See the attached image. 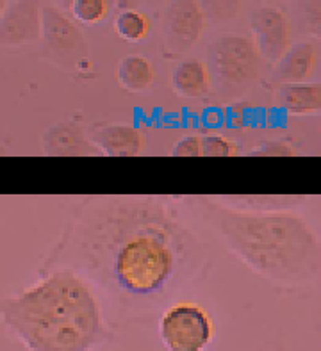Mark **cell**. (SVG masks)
<instances>
[{
	"label": "cell",
	"instance_id": "6da1fadb",
	"mask_svg": "<svg viewBox=\"0 0 321 351\" xmlns=\"http://www.w3.org/2000/svg\"><path fill=\"white\" fill-rule=\"evenodd\" d=\"M209 248L174 200L97 196L77 205L45 264L71 269L120 314L141 317L200 280Z\"/></svg>",
	"mask_w": 321,
	"mask_h": 351
},
{
	"label": "cell",
	"instance_id": "7a4b0ae2",
	"mask_svg": "<svg viewBox=\"0 0 321 351\" xmlns=\"http://www.w3.org/2000/svg\"><path fill=\"white\" fill-rule=\"evenodd\" d=\"M0 323L27 351H95L111 337L102 298L64 267L2 300Z\"/></svg>",
	"mask_w": 321,
	"mask_h": 351
},
{
	"label": "cell",
	"instance_id": "3957f363",
	"mask_svg": "<svg viewBox=\"0 0 321 351\" xmlns=\"http://www.w3.org/2000/svg\"><path fill=\"white\" fill-rule=\"evenodd\" d=\"M202 221L234 257L266 280L305 285L320 273V241L307 219L293 210H245L198 198Z\"/></svg>",
	"mask_w": 321,
	"mask_h": 351
},
{
	"label": "cell",
	"instance_id": "277c9868",
	"mask_svg": "<svg viewBox=\"0 0 321 351\" xmlns=\"http://www.w3.org/2000/svg\"><path fill=\"white\" fill-rule=\"evenodd\" d=\"M207 62L213 82L225 91H243L254 86L264 71V59L254 40L243 34H225L211 41Z\"/></svg>",
	"mask_w": 321,
	"mask_h": 351
},
{
	"label": "cell",
	"instance_id": "5b68a950",
	"mask_svg": "<svg viewBox=\"0 0 321 351\" xmlns=\"http://www.w3.org/2000/svg\"><path fill=\"white\" fill-rule=\"evenodd\" d=\"M214 335L213 317L198 303H171L160 314L159 337L166 351H207Z\"/></svg>",
	"mask_w": 321,
	"mask_h": 351
},
{
	"label": "cell",
	"instance_id": "8992f818",
	"mask_svg": "<svg viewBox=\"0 0 321 351\" xmlns=\"http://www.w3.org/2000/svg\"><path fill=\"white\" fill-rule=\"evenodd\" d=\"M41 41L43 58L62 70H73L88 62V41L79 23L58 5L41 9Z\"/></svg>",
	"mask_w": 321,
	"mask_h": 351
},
{
	"label": "cell",
	"instance_id": "52a82bcc",
	"mask_svg": "<svg viewBox=\"0 0 321 351\" xmlns=\"http://www.w3.org/2000/svg\"><path fill=\"white\" fill-rule=\"evenodd\" d=\"M207 18L196 0H168L165 9L163 47L165 56L177 59L200 41Z\"/></svg>",
	"mask_w": 321,
	"mask_h": 351
},
{
	"label": "cell",
	"instance_id": "ba28073f",
	"mask_svg": "<svg viewBox=\"0 0 321 351\" xmlns=\"http://www.w3.org/2000/svg\"><path fill=\"white\" fill-rule=\"evenodd\" d=\"M250 29L264 62L275 64L293 45V22L284 9L276 5L255 8L250 14Z\"/></svg>",
	"mask_w": 321,
	"mask_h": 351
},
{
	"label": "cell",
	"instance_id": "9c48e42d",
	"mask_svg": "<svg viewBox=\"0 0 321 351\" xmlns=\"http://www.w3.org/2000/svg\"><path fill=\"white\" fill-rule=\"evenodd\" d=\"M40 0H13L0 16V45L22 47L41 40Z\"/></svg>",
	"mask_w": 321,
	"mask_h": 351
},
{
	"label": "cell",
	"instance_id": "30bf717a",
	"mask_svg": "<svg viewBox=\"0 0 321 351\" xmlns=\"http://www.w3.org/2000/svg\"><path fill=\"white\" fill-rule=\"evenodd\" d=\"M45 156L56 157H91L102 156L95 147L82 125L73 120H61L50 125L41 138Z\"/></svg>",
	"mask_w": 321,
	"mask_h": 351
},
{
	"label": "cell",
	"instance_id": "8fae6325",
	"mask_svg": "<svg viewBox=\"0 0 321 351\" xmlns=\"http://www.w3.org/2000/svg\"><path fill=\"white\" fill-rule=\"evenodd\" d=\"M88 138L102 156L138 157L145 152V134L129 123H106L89 130Z\"/></svg>",
	"mask_w": 321,
	"mask_h": 351
},
{
	"label": "cell",
	"instance_id": "7c38bea8",
	"mask_svg": "<svg viewBox=\"0 0 321 351\" xmlns=\"http://www.w3.org/2000/svg\"><path fill=\"white\" fill-rule=\"evenodd\" d=\"M318 47L312 41H298L273 64V79L278 84L309 82L318 70Z\"/></svg>",
	"mask_w": 321,
	"mask_h": 351
},
{
	"label": "cell",
	"instance_id": "4fadbf2b",
	"mask_svg": "<svg viewBox=\"0 0 321 351\" xmlns=\"http://www.w3.org/2000/svg\"><path fill=\"white\" fill-rule=\"evenodd\" d=\"M213 77L207 62L200 59H184L175 66L171 75V88L182 98H204L213 89Z\"/></svg>",
	"mask_w": 321,
	"mask_h": 351
},
{
	"label": "cell",
	"instance_id": "5bb4252c",
	"mask_svg": "<svg viewBox=\"0 0 321 351\" xmlns=\"http://www.w3.org/2000/svg\"><path fill=\"white\" fill-rule=\"evenodd\" d=\"M278 100L282 109L291 116L316 114L321 107V86L316 80L281 84Z\"/></svg>",
	"mask_w": 321,
	"mask_h": 351
},
{
	"label": "cell",
	"instance_id": "9a60e30c",
	"mask_svg": "<svg viewBox=\"0 0 321 351\" xmlns=\"http://www.w3.org/2000/svg\"><path fill=\"white\" fill-rule=\"evenodd\" d=\"M116 79L121 89L129 93H145L156 82V68L145 56L129 53L118 61Z\"/></svg>",
	"mask_w": 321,
	"mask_h": 351
},
{
	"label": "cell",
	"instance_id": "2e32d148",
	"mask_svg": "<svg viewBox=\"0 0 321 351\" xmlns=\"http://www.w3.org/2000/svg\"><path fill=\"white\" fill-rule=\"evenodd\" d=\"M150 18L138 9H123L115 18V31L121 40L129 43H141L150 36Z\"/></svg>",
	"mask_w": 321,
	"mask_h": 351
},
{
	"label": "cell",
	"instance_id": "e0dca14e",
	"mask_svg": "<svg viewBox=\"0 0 321 351\" xmlns=\"http://www.w3.org/2000/svg\"><path fill=\"white\" fill-rule=\"evenodd\" d=\"M68 11L80 25H98L109 14V0H73Z\"/></svg>",
	"mask_w": 321,
	"mask_h": 351
},
{
	"label": "cell",
	"instance_id": "ac0fdd59",
	"mask_svg": "<svg viewBox=\"0 0 321 351\" xmlns=\"http://www.w3.org/2000/svg\"><path fill=\"white\" fill-rule=\"evenodd\" d=\"M196 2L204 11L207 22L222 23L239 16L246 0H196Z\"/></svg>",
	"mask_w": 321,
	"mask_h": 351
},
{
	"label": "cell",
	"instance_id": "d6986e66",
	"mask_svg": "<svg viewBox=\"0 0 321 351\" xmlns=\"http://www.w3.org/2000/svg\"><path fill=\"white\" fill-rule=\"evenodd\" d=\"M202 157H237L241 154L239 145L218 134L200 136Z\"/></svg>",
	"mask_w": 321,
	"mask_h": 351
},
{
	"label": "cell",
	"instance_id": "ffe728a7",
	"mask_svg": "<svg viewBox=\"0 0 321 351\" xmlns=\"http://www.w3.org/2000/svg\"><path fill=\"white\" fill-rule=\"evenodd\" d=\"M254 157H296L300 156V150L291 143L285 141H266L261 143L254 150L250 152Z\"/></svg>",
	"mask_w": 321,
	"mask_h": 351
},
{
	"label": "cell",
	"instance_id": "44dd1931",
	"mask_svg": "<svg viewBox=\"0 0 321 351\" xmlns=\"http://www.w3.org/2000/svg\"><path fill=\"white\" fill-rule=\"evenodd\" d=\"M175 157H202V143L198 134L184 136L180 141L175 143L174 147Z\"/></svg>",
	"mask_w": 321,
	"mask_h": 351
},
{
	"label": "cell",
	"instance_id": "7402d4cb",
	"mask_svg": "<svg viewBox=\"0 0 321 351\" xmlns=\"http://www.w3.org/2000/svg\"><path fill=\"white\" fill-rule=\"evenodd\" d=\"M71 2H73V0H56V4H58L59 9H62V11H64V9H70Z\"/></svg>",
	"mask_w": 321,
	"mask_h": 351
},
{
	"label": "cell",
	"instance_id": "603a6c76",
	"mask_svg": "<svg viewBox=\"0 0 321 351\" xmlns=\"http://www.w3.org/2000/svg\"><path fill=\"white\" fill-rule=\"evenodd\" d=\"M5 8H8V0H0V16L5 11Z\"/></svg>",
	"mask_w": 321,
	"mask_h": 351
}]
</instances>
